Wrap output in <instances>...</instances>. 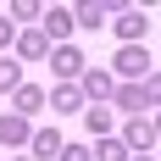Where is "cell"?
<instances>
[{
  "instance_id": "obj_3",
  "label": "cell",
  "mask_w": 161,
  "mask_h": 161,
  "mask_svg": "<svg viewBox=\"0 0 161 161\" xmlns=\"http://www.w3.org/2000/svg\"><path fill=\"white\" fill-rule=\"evenodd\" d=\"M6 83H17V67L11 61H0V89H6Z\"/></svg>"
},
{
  "instance_id": "obj_1",
  "label": "cell",
  "mask_w": 161,
  "mask_h": 161,
  "mask_svg": "<svg viewBox=\"0 0 161 161\" xmlns=\"http://www.w3.org/2000/svg\"><path fill=\"white\" fill-rule=\"evenodd\" d=\"M117 67H122V72H145L150 56H145V50H122V56H117Z\"/></svg>"
},
{
  "instance_id": "obj_2",
  "label": "cell",
  "mask_w": 161,
  "mask_h": 161,
  "mask_svg": "<svg viewBox=\"0 0 161 161\" xmlns=\"http://www.w3.org/2000/svg\"><path fill=\"white\" fill-rule=\"evenodd\" d=\"M117 28H122V33H145L150 22H145V17H139V11H128V17H122V22H117Z\"/></svg>"
}]
</instances>
